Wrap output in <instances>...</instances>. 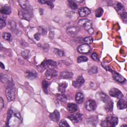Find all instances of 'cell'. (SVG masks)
Instances as JSON below:
<instances>
[{"label":"cell","mask_w":127,"mask_h":127,"mask_svg":"<svg viewBox=\"0 0 127 127\" xmlns=\"http://www.w3.org/2000/svg\"><path fill=\"white\" fill-rule=\"evenodd\" d=\"M117 107L120 110L125 109L127 107V102L124 99L120 98L117 102Z\"/></svg>","instance_id":"cell-23"},{"label":"cell","mask_w":127,"mask_h":127,"mask_svg":"<svg viewBox=\"0 0 127 127\" xmlns=\"http://www.w3.org/2000/svg\"><path fill=\"white\" fill-rule=\"evenodd\" d=\"M31 12H32L22 10L19 12V15L21 18L29 20L31 17Z\"/></svg>","instance_id":"cell-15"},{"label":"cell","mask_w":127,"mask_h":127,"mask_svg":"<svg viewBox=\"0 0 127 127\" xmlns=\"http://www.w3.org/2000/svg\"><path fill=\"white\" fill-rule=\"evenodd\" d=\"M40 33L42 34H44V32H46L44 30V29L43 28H42V27H40Z\"/></svg>","instance_id":"cell-46"},{"label":"cell","mask_w":127,"mask_h":127,"mask_svg":"<svg viewBox=\"0 0 127 127\" xmlns=\"http://www.w3.org/2000/svg\"><path fill=\"white\" fill-rule=\"evenodd\" d=\"M6 18V17L4 15L1 16L0 17V29H2L3 27H4L5 26Z\"/></svg>","instance_id":"cell-30"},{"label":"cell","mask_w":127,"mask_h":127,"mask_svg":"<svg viewBox=\"0 0 127 127\" xmlns=\"http://www.w3.org/2000/svg\"><path fill=\"white\" fill-rule=\"evenodd\" d=\"M114 7L118 12V13H119L120 15L125 12V7L120 2H116L114 4Z\"/></svg>","instance_id":"cell-19"},{"label":"cell","mask_w":127,"mask_h":127,"mask_svg":"<svg viewBox=\"0 0 127 127\" xmlns=\"http://www.w3.org/2000/svg\"><path fill=\"white\" fill-rule=\"evenodd\" d=\"M57 65V63L51 60H45L41 64V66L44 69H54L56 67Z\"/></svg>","instance_id":"cell-5"},{"label":"cell","mask_w":127,"mask_h":127,"mask_svg":"<svg viewBox=\"0 0 127 127\" xmlns=\"http://www.w3.org/2000/svg\"><path fill=\"white\" fill-rule=\"evenodd\" d=\"M97 107L96 102L92 100H89L86 102L85 104V109L89 111H94Z\"/></svg>","instance_id":"cell-9"},{"label":"cell","mask_w":127,"mask_h":127,"mask_svg":"<svg viewBox=\"0 0 127 127\" xmlns=\"http://www.w3.org/2000/svg\"><path fill=\"white\" fill-rule=\"evenodd\" d=\"M38 2L41 4H45L46 2V0H38Z\"/></svg>","instance_id":"cell-47"},{"label":"cell","mask_w":127,"mask_h":127,"mask_svg":"<svg viewBox=\"0 0 127 127\" xmlns=\"http://www.w3.org/2000/svg\"><path fill=\"white\" fill-rule=\"evenodd\" d=\"M57 96L58 99L61 102H65L66 101V100H67L66 97L65 96V95L64 94V93L60 94H57Z\"/></svg>","instance_id":"cell-31"},{"label":"cell","mask_w":127,"mask_h":127,"mask_svg":"<svg viewBox=\"0 0 127 127\" xmlns=\"http://www.w3.org/2000/svg\"><path fill=\"white\" fill-rule=\"evenodd\" d=\"M118 119L115 116H109L101 123L102 127H115L118 124Z\"/></svg>","instance_id":"cell-4"},{"label":"cell","mask_w":127,"mask_h":127,"mask_svg":"<svg viewBox=\"0 0 127 127\" xmlns=\"http://www.w3.org/2000/svg\"><path fill=\"white\" fill-rule=\"evenodd\" d=\"M67 117L73 123L76 124L80 123L82 120L83 115L81 114L77 113L75 114L69 115Z\"/></svg>","instance_id":"cell-6"},{"label":"cell","mask_w":127,"mask_h":127,"mask_svg":"<svg viewBox=\"0 0 127 127\" xmlns=\"http://www.w3.org/2000/svg\"><path fill=\"white\" fill-rule=\"evenodd\" d=\"M46 3L47 4H48V5H49V6L51 7V8H53V7H54V5H53V4L52 2H51V1H49V0L47 1V0H46Z\"/></svg>","instance_id":"cell-43"},{"label":"cell","mask_w":127,"mask_h":127,"mask_svg":"<svg viewBox=\"0 0 127 127\" xmlns=\"http://www.w3.org/2000/svg\"><path fill=\"white\" fill-rule=\"evenodd\" d=\"M0 12L3 14H8L11 12V9L9 5H5L0 8Z\"/></svg>","instance_id":"cell-27"},{"label":"cell","mask_w":127,"mask_h":127,"mask_svg":"<svg viewBox=\"0 0 127 127\" xmlns=\"http://www.w3.org/2000/svg\"><path fill=\"white\" fill-rule=\"evenodd\" d=\"M48 86H49L48 83L46 80H43L42 82V87H43V90L46 94L48 93Z\"/></svg>","instance_id":"cell-33"},{"label":"cell","mask_w":127,"mask_h":127,"mask_svg":"<svg viewBox=\"0 0 127 127\" xmlns=\"http://www.w3.org/2000/svg\"><path fill=\"white\" fill-rule=\"evenodd\" d=\"M0 67H1V68H2V69H4V65L3 64H2L1 62L0 63Z\"/></svg>","instance_id":"cell-48"},{"label":"cell","mask_w":127,"mask_h":127,"mask_svg":"<svg viewBox=\"0 0 127 127\" xmlns=\"http://www.w3.org/2000/svg\"><path fill=\"white\" fill-rule=\"evenodd\" d=\"M2 37L4 40L8 41H12V39L11 35L10 33H7V32H4L3 33Z\"/></svg>","instance_id":"cell-29"},{"label":"cell","mask_w":127,"mask_h":127,"mask_svg":"<svg viewBox=\"0 0 127 127\" xmlns=\"http://www.w3.org/2000/svg\"><path fill=\"white\" fill-rule=\"evenodd\" d=\"M78 24L80 26L83 27L88 33L91 34L93 33L94 30L92 28V22L90 20L86 18L82 19L79 20Z\"/></svg>","instance_id":"cell-2"},{"label":"cell","mask_w":127,"mask_h":127,"mask_svg":"<svg viewBox=\"0 0 127 127\" xmlns=\"http://www.w3.org/2000/svg\"><path fill=\"white\" fill-rule=\"evenodd\" d=\"M68 5L69 7L72 9H76L78 8V5L76 3V1L74 0H70L68 1Z\"/></svg>","instance_id":"cell-28"},{"label":"cell","mask_w":127,"mask_h":127,"mask_svg":"<svg viewBox=\"0 0 127 127\" xmlns=\"http://www.w3.org/2000/svg\"><path fill=\"white\" fill-rule=\"evenodd\" d=\"M90 13V10L86 7H81L78 10V13L80 16L81 17H85L89 15Z\"/></svg>","instance_id":"cell-18"},{"label":"cell","mask_w":127,"mask_h":127,"mask_svg":"<svg viewBox=\"0 0 127 127\" xmlns=\"http://www.w3.org/2000/svg\"><path fill=\"white\" fill-rule=\"evenodd\" d=\"M103 9L101 7H99L98 9H97L95 12V16L97 17H101L103 13Z\"/></svg>","instance_id":"cell-32"},{"label":"cell","mask_w":127,"mask_h":127,"mask_svg":"<svg viewBox=\"0 0 127 127\" xmlns=\"http://www.w3.org/2000/svg\"><path fill=\"white\" fill-rule=\"evenodd\" d=\"M60 77L64 79H69L73 77V73L69 71H63L60 74Z\"/></svg>","instance_id":"cell-24"},{"label":"cell","mask_w":127,"mask_h":127,"mask_svg":"<svg viewBox=\"0 0 127 127\" xmlns=\"http://www.w3.org/2000/svg\"><path fill=\"white\" fill-rule=\"evenodd\" d=\"M67 110L71 113H73L78 110V106L74 103H69L67 105Z\"/></svg>","instance_id":"cell-21"},{"label":"cell","mask_w":127,"mask_h":127,"mask_svg":"<svg viewBox=\"0 0 127 127\" xmlns=\"http://www.w3.org/2000/svg\"><path fill=\"white\" fill-rule=\"evenodd\" d=\"M112 72L113 73V76L114 80H115L117 82L123 83L126 81V79L119 73L114 71H112Z\"/></svg>","instance_id":"cell-16"},{"label":"cell","mask_w":127,"mask_h":127,"mask_svg":"<svg viewBox=\"0 0 127 127\" xmlns=\"http://www.w3.org/2000/svg\"><path fill=\"white\" fill-rule=\"evenodd\" d=\"M5 95L9 102L13 101L15 98V88L14 84L12 83L7 85L5 90Z\"/></svg>","instance_id":"cell-3"},{"label":"cell","mask_w":127,"mask_h":127,"mask_svg":"<svg viewBox=\"0 0 127 127\" xmlns=\"http://www.w3.org/2000/svg\"><path fill=\"white\" fill-rule=\"evenodd\" d=\"M7 125L8 126H16L17 124L20 123L21 119L20 115L19 112L10 110L7 115Z\"/></svg>","instance_id":"cell-1"},{"label":"cell","mask_w":127,"mask_h":127,"mask_svg":"<svg viewBox=\"0 0 127 127\" xmlns=\"http://www.w3.org/2000/svg\"><path fill=\"white\" fill-rule=\"evenodd\" d=\"M50 118L55 122H58L60 119V114L57 110H55L49 115Z\"/></svg>","instance_id":"cell-17"},{"label":"cell","mask_w":127,"mask_h":127,"mask_svg":"<svg viewBox=\"0 0 127 127\" xmlns=\"http://www.w3.org/2000/svg\"><path fill=\"white\" fill-rule=\"evenodd\" d=\"M80 29L77 26H70L68 27L66 29V32L68 35L71 36H76L80 31Z\"/></svg>","instance_id":"cell-10"},{"label":"cell","mask_w":127,"mask_h":127,"mask_svg":"<svg viewBox=\"0 0 127 127\" xmlns=\"http://www.w3.org/2000/svg\"><path fill=\"white\" fill-rule=\"evenodd\" d=\"M109 93L110 96L117 98L120 99L124 97V95L122 94L121 91L116 88H111L110 90Z\"/></svg>","instance_id":"cell-7"},{"label":"cell","mask_w":127,"mask_h":127,"mask_svg":"<svg viewBox=\"0 0 127 127\" xmlns=\"http://www.w3.org/2000/svg\"><path fill=\"white\" fill-rule=\"evenodd\" d=\"M96 97L98 100L104 102L105 103L111 100L110 98L106 94L102 92H98L96 95Z\"/></svg>","instance_id":"cell-11"},{"label":"cell","mask_w":127,"mask_h":127,"mask_svg":"<svg viewBox=\"0 0 127 127\" xmlns=\"http://www.w3.org/2000/svg\"><path fill=\"white\" fill-rule=\"evenodd\" d=\"M103 66H104V68H106V70H110V71H112V69H111L110 68V67L109 66H108V65H103Z\"/></svg>","instance_id":"cell-45"},{"label":"cell","mask_w":127,"mask_h":127,"mask_svg":"<svg viewBox=\"0 0 127 127\" xmlns=\"http://www.w3.org/2000/svg\"><path fill=\"white\" fill-rule=\"evenodd\" d=\"M67 83L66 82H63L59 84L58 86V90L62 93H64L65 91V89L67 87Z\"/></svg>","instance_id":"cell-25"},{"label":"cell","mask_w":127,"mask_h":127,"mask_svg":"<svg viewBox=\"0 0 127 127\" xmlns=\"http://www.w3.org/2000/svg\"><path fill=\"white\" fill-rule=\"evenodd\" d=\"M25 75L27 78L30 80L34 79L38 76L37 73L35 70H27L25 73Z\"/></svg>","instance_id":"cell-20"},{"label":"cell","mask_w":127,"mask_h":127,"mask_svg":"<svg viewBox=\"0 0 127 127\" xmlns=\"http://www.w3.org/2000/svg\"><path fill=\"white\" fill-rule=\"evenodd\" d=\"M53 51L54 52L57 54V55H58L59 56H60V57H63L64 56V52L61 50H59V49H56V48H54L53 49Z\"/></svg>","instance_id":"cell-36"},{"label":"cell","mask_w":127,"mask_h":127,"mask_svg":"<svg viewBox=\"0 0 127 127\" xmlns=\"http://www.w3.org/2000/svg\"><path fill=\"white\" fill-rule=\"evenodd\" d=\"M0 80L3 83H6L8 85L12 83V79L9 77L7 75H0Z\"/></svg>","instance_id":"cell-22"},{"label":"cell","mask_w":127,"mask_h":127,"mask_svg":"<svg viewBox=\"0 0 127 127\" xmlns=\"http://www.w3.org/2000/svg\"><path fill=\"white\" fill-rule=\"evenodd\" d=\"M21 55L24 58L28 59L30 55V52L28 50H25L22 52Z\"/></svg>","instance_id":"cell-38"},{"label":"cell","mask_w":127,"mask_h":127,"mask_svg":"<svg viewBox=\"0 0 127 127\" xmlns=\"http://www.w3.org/2000/svg\"><path fill=\"white\" fill-rule=\"evenodd\" d=\"M57 71L54 69H47L45 72V76L47 79L50 80L51 78L57 76Z\"/></svg>","instance_id":"cell-12"},{"label":"cell","mask_w":127,"mask_h":127,"mask_svg":"<svg viewBox=\"0 0 127 127\" xmlns=\"http://www.w3.org/2000/svg\"><path fill=\"white\" fill-rule=\"evenodd\" d=\"M59 126L60 127H69V125L67 124V122L65 120H62L60 122L59 124Z\"/></svg>","instance_id":"cell-39"},{"label":"cell","mask_w":127,"mask_h":127,"mask_svg":"<svg viewBox=\"0 0 127 127\" xmlns=\"http://www.w3.org/2000/svg\"><path fill=\"white\" fill-rule=\"evenodd\" d=\"M19 2L23 10L32 12V9L31 6L29 4V2L27 0H19Z\"/></svg>","instance_id":"cell-14"},{"label":"cell","mask_w":127,"mask_h":127,"mask_svg":"<svg viewBox=\"0 0 127 127\" xmlns=\"http://www.w3.org/2000/svg\"><path fill=\"white\" fill-rule=\"evenodd\" d=\"M91 58L94 61H95L96 62H98L99 61V58L98 55L95 52H94L92 54Z\"/></svg>","instance_id":"cell-40"},{"label":"cell","mask_w":127,"mask_h":127,"mask_svg":"<svg viewBox=\"0 0 127 127\" xmlns=\"http://www.w3.org/2000/svg\"><path fill=\"white\" fill-rule=\"evenodd\" d=\"M78 52L81 54H89L91 50V48L90 46L86 44H83L80 45L77 49Z\"/></svg>","instance_id":"cell-8"},{"label":"cell","mask_w":127,"mask_h":127,"mask_svg":"<svg viewBox=\"0 0 127 127\" xmlns=\"http://www.w3.org/2000/svg\"><path fill=\"white\" fill-rule=\"evenodd\" d=\"M34 38L37 41H39L40 38V34L39 33H37L34 35Z\"/></svg>","instance_id":"cell-42"},{"label":"cell","mask_w":127,"mask_h":127,"mask_svg":"<svg viewBox=\"0 0 127 127\" xmlns=\"http://www.w3.org/2000/svg\"><path fill=\"white\" fill-rule=\"evenodd\" d=\"M98 72V68L96 66H93L91 67L88 70V73L90 74H95L97 73Z\"/></svg>","instance_id":"cell-37"},{"label":"cell","mask_w":127,"mask_h":127,"mask_svg":"<svg viewBox=\"0 0 127 127\" xmlns=\"http://www.w3.org/2000/svg\"><path fill=\"white\" fill-rule=\"evenodd\" d=\"M75 100L77 103L81 104L84 101V96L81 92L77 93L75 97Z\"/></svg>","instance_id":"cell-26"},{"label":"cell","mask_w":127,"mask_h":127,"mask_svg":"<svg viewBox=\"0 0 127 127\" xmlns=\"http://www.w3.org/2000/svg\"><path fill=\"white\" fill-rule=\"evenodd\" d=\"M84 81H85V80L84 78L82 76H79L78 77H77L76 80L73 81L72 85L75 88H78L82 85Z\"/></svg>","instance_id":"cell-13"},{"label":"cell","mask_w":127,"mask_h":127,"mask_svg":"<svg viewBox=\"0 0 127 127\" xmlns=\"http://www.w3.org/2000/svg\"><path fill=\"white\" fill-rule=\"evenodd\" d=\"M121 18H122L123 21L125 23H127V13L126 12H124L123 13L121 14Z\"/></svg>","instance_id":"cell-41"},{"label":"cell","mask_w":127,"mask_h":127,"mask_svg":"<svg viewBox=\"0 0 127 127\" xmlns=\"http://www.w3.org/2000/svg\"><path fill=\"white\" fill-rule=\"evenodd\" d=\"M88 59L85 57V56H79L78 57L77 59V61L78 63H81L82 62H85L88 61Z\"/></svg>","instance_id":"cell-34"},{"label":"cell","mask_w":127,"mask_h":127,"mask_svg":"<svg viewBox=\"0 0 127 127\" xmlns=\"http://www.w3.org/2000/svg\"><path fill=\"white\" fill-rule=\"evenodd\" d=\"M0 109L1 110L3 108V107H4V101H3V99H2V98H1V97H0Z\"/></svg>","instance_id":"cell-44"},{"label":"cell","mask_w":127,"mask_h":127,"mask_svg":"<svg viewBox=\"0 0 127 127\" xmlns=\"http://www.w3.org/2000/svg\"><path fill=\"white\" fill-rule=\"evenodd\" d=\"M82 41L86 43V44H90L92 43L93 42V38L90 37V36H89V37H85V38L83 39V40Z\"/></svg>","instance_id":"cell-35"}]
</instances>
